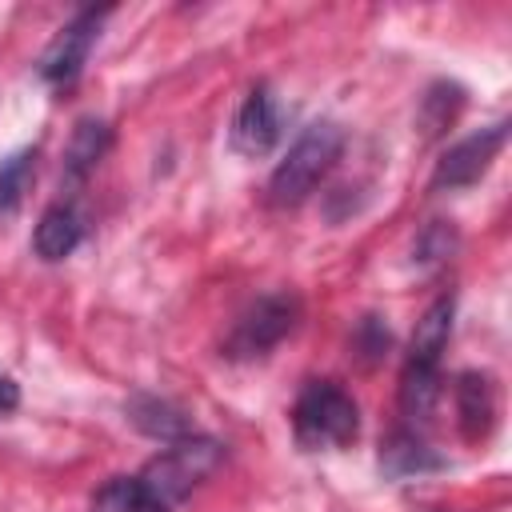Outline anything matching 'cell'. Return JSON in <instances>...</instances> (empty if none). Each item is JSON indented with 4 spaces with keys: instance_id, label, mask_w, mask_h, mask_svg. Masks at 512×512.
<instances>
[{
    "instance_id": "cell-1",
    "label": "cell",
    "mask_w": 512,
    "mask_h": 512,
    "mask_svg": "<svg viewBox=\"0 0 512 512\" xmlns=\"http://www.w3.org/2000/svg\"><path fill=\"white\" fill-rule=\"evenodd\" d=\"M344 148V128L336 120H312L308 128H300V136L288 144L284 160L272 168L268 176V200L276 208H296L312 196V188L328 176V168L336 164Z\"/></svg>"
},
{
    "instance_id": "cell-2",
    "label": "cell",
    "mask_w": 512,
    "mask_h": 512,
    "mask_svg": "<svg viewBox=\"0 0 512 512\" xmlns=\"http://www.w3.org/2000/svg\"><path fill=\"white\" fill-rule=\"evenodd\" d=\"M300 448H344L360 436V408L336 380H308L292 408Z\"/></svg>"
},
{
    "instance_id": "cell-3",
    "label": "cell",
    "mask_w": 512,
    "mask_h": 512,
    "mask_svg": "<svg viewBox=\"0 0 512 512\" xmlns=\"http://www.w3.org/2000/svg\"><path fill=\"white\" fill-rule=\"evenodd\" d=\"M216 464H220V444L192 432V436H184V440H172L160 456H152L136 480L144 484L148 496H156L160 504L172 508V504H180Z\"/></svg>"
},
{
    "instance_id": "cell-4",
    "label": "cell",
    "mask_w": 512,
    "mask_h": 512,
    "mask_svg": "<svg viewBox=\"0 0 512 512\" xmlns=\"http://www.w3.org/2000/svg\"><path fill=\"white\" fill-rule=\"evenodd\" d=\"M296 320H300V300L292 292H268L240 312V320L232 324V332L224 340V356L256 360V356L272 352L296 328Z\"/></svg>"
},
{
    "instance_id": "cell-5",
    "label": "cell",
    "mask_w": 512,
    "mask_h": 512,
    "mask_svg": "<svg viewBox=\"0 0 512 512\" xmlns=\"http://www.w3.org/2000/svg\"><path fill=\"white\" fill-rule=\"evenodd\" d=\"M104 20H108V8H80V12L48 40V48H44V56H40V64H36L40 80L52 84V88L76 84V76H80L84 64H88L92 44L100 40Z\"/></svg>"
},
{
    "instance_id": "cell-6",
    "label": "cell",
    "mask_w": 512,
    "mask_h": 512,
    "mask_svg": "<svg viewBox=\"0 0 512 512\" xmlns=\"http://www.w3.org/2000/svg\"><path fill=\"white\" fill-rule=\"evenodd\" d=\"M504 136H508V124H492V128H480L456 140L432 168V192H456V188L476 184L496 160V152L504 148Z\"/></svg>"
},
{
    "instance_id": "cell-7",
    "label": "cell",
    "mask_w": 512,
    "mask_h": 512,
    "mask_svg": "<svg viewBox=\"0 0 512 512\" xmlns=\"http://www.w3.org/2000/svg\"><path fill=\"white\" fill-rule=\"evenodd\" d=\"M284 136V112H280V100L268 84H256L248 88L244 104L236 108V120H232V148L240 156H268Z\"/></svg>"
},
{
    "instance_id": "cell-8",
    "label": "cell",
    "mask_w": 512,
    "mask_h": 512,
    "mask_svg": "<svg viewBox=\"0 0 512 512\" xmlns=\"http://www.w3.org/2000/svg\"><path fill=\"white\" fill-rule=\"evenodd\" d=\"M452 396H456V420H460L464 440H472V444L488 440L492 428H496V388H492V380L484 372H460Z\"/></svg>"
},
{
    "instance_id": "cell-9",
    "label": "cell",
    "mask_w": 512,
    "mask_h": 512,
    "mask_svg": "<svg viewBox=\"0 0 512 512\" xmlns=\"http://www.w3.org/2000/svg\"><path fill=\"white\" fill-rule=\"evenodd\" d=\"M88 232V220L84 212L72 204V200H60L52 208H44V216L36 220V232H32V248L40 260H64L80 248Z\"/></svg>"
},
{
    "instance_id": "cell-10",
    "label": "cell",
    "mask_w": 512,
    "mask_h": 512,
    "mask_svg": "<svg viewBox=\"0 0 512 512\" xmlns=\"http://www.w3.org/2000/svg\"><path fill=\"white\" fill-rule=\"evenodd\" d=\"M108 148H112V128L104 120H96V116H84L72 128L68 148H64V168H60L64 184H84L96 172V164L104 160Z\"/></svg>"
},
{
    "instance_id": "cell-11",
    "label": "cell",
    "mask_w": 512,
    "mask_h": 512,
    "mask_svg": "<svg viewBox=\"0 0 512 512\" xmlns=\"http://www.w3.org/2000/svg\"><path fill=\"white\" fill-rule=\"evenodd\" d=\"M380 468H384V476L408 480V476L440 472V468H444V456H436L412 428H396V432H388V440L380 444Z\"/></svg>"
},
{
    "instance_id": "cell-12",
    "label": "cell",
    "mask_w": 512,
    "mask_h": 512,
    "mask_svg": "<svg viewBox=\"0 0 512 512\" xmlns=\"http://www.w3.org/2000/svg\"><path fill=\"white\" fill-rule=\"evenodd\" d=\"M452 316H456V300L452 296H436L424 308V316L416 320L412 344H408V364L440 368V352L448 348V336H452Z\"/></svg>"
},
{
    "instance_id": "cell-13",
    "label": "cell",
    "mask_w": 512,
    "mask_h": 512,
    "mask_svg": "<svg viewBox=\"0 0 512 512\" xmlns=\"http://www.w3.org/2000/svg\"><path fill=\"white\" fill-rule=\"evenodd\" d=\"M124 412H128V420H132L140 432H148V436H156V440H164V444L192 436V420H188L172 400L136 392V396L124 404Z\"/></svg>"
},
{
    "instance_id": "cell-14",
    "label": "cell",
    "mask_w": 512,
    "mask_h": 512,
    "mask_svg": "<svg viewBox=\"0 0 512 512\" xmlns=\"http://www.w3.org/2000/svg\"><path fill=\"white\" fill-rule=\"evenodd\" d=\"M436 404H440V368L404 364V372H400V412L412 424H424V420H432Z\"/></svg>"
},
{
    "instance_id": "cell-15",
    "label": "cell",
    "mask_w": 512,
    "mask_h": 512,
    "mask_svg": "<svg viewBox=\"0 0 512 512\" xmlns=\"http://www.w3.org/2000/svg\"><path fill=\"white\" fill-rule=\"evenodd\" d=\"M464 108V88L452 84V80H436L424 96H420V112H416V124H420V136L424 140H436Z\"/></svg>"
},
{
    "instance_id": "cell-16",
    "label": "cell",
    "mask_w": 512,
    "mask_h": 512,
    "mask_svg": "<svg viewBox=\"0 0 512 512\" xmlns=\"http://www.w3.org/2000/svg\"><path fill=\"white\" fill-rule=\"evenodd\" d=\"M92 512H172V508L160 504L156 496H148L136 476H112L92 496Z\"/></svg>"
},
{
    "instance_id": "cell-17",
    "label": "cell",
    "mask_w": 512,
    "mask_h": 512,
    "mask_svg": "<svg viewBox=\"0 0 512 512\" xmlns=\"http://www.w3.org/2000/svg\"><path fill=\"white\" fill-rule=\"evenodd\" d=\"M36 172V148H16L0 160V216H12L24 204V192Z\"/></svg>"
},
{
    "instance_id": "cell-18",
    "label": "cell",
    "mask_w": 512,
    "mask_h": 512,
    "mask_svg": "<svg viewBox=\"0 0 512 512\" xmlns=\"http://www.w3.org/2000/svg\"><path fill=\"white\" fill-rule=\"evenodd\" d=\"M452 248H456V228L444 224V220H432V224H424V232L416 236L412 260H416V264H440L444 256H452Z\"/></svg>"
},
{
    "instance_id": "cell-19",
    "label": "cell",
    "mask_w": 512,
    "mask_h": 512,
    "mask_svg": "<svg viewBox=\"0 0 512 512\" xmlns=\"http://www.w3.org/2000/svg\"><path fill=\"white\" fill-rule=\"evenodd\" d=\"M356 348H364V356L376 360L380 352H388V328L376 316H364L360 328H356Z\"/></svg>"
},
{
    "instance_id": "cell-20",
    "label": "cell",
    "mask_w": 512,
    "mask_h": 512,
    "mask_svg": "<svg viewBox=\"0 0 512 512\" xmlns=\"http://www.w3.org/2000/svg\"><path fill=\"white\" fill-rule=\"evenodd\" d=\"M20 404V388L12 376H0V412H12Z\"/></svg>"
}]
</instances>
